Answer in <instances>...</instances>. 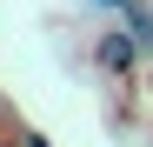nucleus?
<instances>
[{
  "mask_svg": "<svg viewBox=\"0 0 153 147\" xmlns=\"http://www.w3.org/2000/svg\"><path fill=\"white\" fill-rule=\"evenodd\" d=\"M100 67H107V74L133 67V34H107V40H100Z\"/></svg>",
  "mask_w": 153,
  "mask_h": 147,
  "instance_id": "nucleus-1",
  "label": "nucleus"
}]
</instances>
